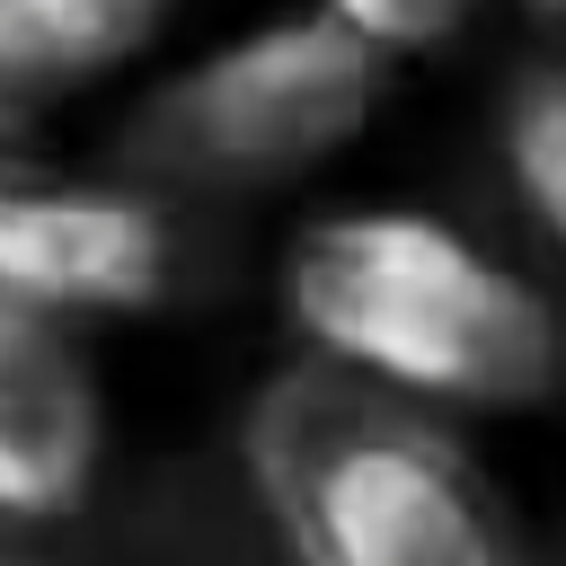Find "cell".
Instances as JSON below:
<instances>
[{
    "mask_svg": "<svg viewBox=\"0 0 566 566\" xmlns=\"http://www.w3.org/2000/svg\"><path fill=\"white\" fill-rule=\"evenodd\" d=\"M283 318L318 363L433 416H522L566 380L557 301L460 221L416 203H354L310 221L283 256Z\"/></svg>",
    "mask_w": 566,
    "mask_h": 566,
    "instance_id": "cell-1",
    "label": "cell"
},
{
    "mask_svg": "<svg viewBox=\"0 0 566 566\" xmlns=\"http://www.w3.org/2000/svg\"><path fill=\"white\" fill-rule=\"evenodd\" d=\"M248 478L292 566H539L495 478L433 407L318 354L256 389Z\"/></svg>",
    "mask_w": 566,
    "mask_h": 566,
    "instance_id": "cell-2",
    "label": "cell"
},
{
    "mask_svg": "<svg viewBox=\"0 0 566 566\" xmlns=\"http://www.w3.org/2000/svg\"><path fill=\"white\" fill-rule=\"evenodd\" d=\"M389 62L363 53L327 9H283L212 44L150 106V150L186 177L283 186L363 142Z\"/></svg>",
    "mask_w": 566,
    "mask_h": 566,
    "instance_id": "cell-3",
    "label": "cell"
},
{
    "mask_svg": "<svg viewBox=\"0 0 566 566\" xmlns=\"http://www.w3.org/2000/svg\"><path fill=\"white\" fill-rule=\"evenodd\" d=\"M0 292L53 318H133L168 292V221L124 186L9 177L0 186Z\"/></svg>",
    "mask_w": 566,
    "mask_h": 566,
    "instance_id": "cell-4",
    "label": "cell"
},
{
    "mask_svg": "<svg viewBox=\"0 0 566 566\" xmlns=\"http://www.w3.org/2000/svg\"><path fill=\"white\" fill-rule=\"evenodd\" d=\"M106 451V398L71 318L0 292V522L80 513Z\"/></svg>",
    "mask_w": 566,
    "mask_h": 566,
    "instance_id": "cell-5",
    "label": "cell"
},
{
    "mask_svg": "<svg viewBox=\"0 0 566 566\" xmlns=\"http://www.w3.org/2000/svg\"><path fill=\"white\" fill-rule=\"evenodd\" d=\"M177 0H0V88H88L159 44Z\"/></svg>",
    "mask_w": 566,
    "mask_h": 566,
    "instance_id": "cell-6",
    "label": "cell"
},
{
    "mask_svg": "<svg viewBox=\"0 0 566 566\" xmlns=\"http://www.w3.org/2000/svg\"><path fill=\"white\" fill-rule=\"evenodd\" d=\"M504 177L548 248H566V71H539L504 106Z\"/></svg>",
    "mask_w": 566,
    "mask_h": 566,
    "instance_id": "cell-7",
    "label": "cell"
},
{
    "mask_svg": "<svg viewBox=\"0 0 566 566\" xmlns=\"http://www.w3.org/2000/svg\"><path fill=\"white\" fill-rule=\"evenodd\" d=\"M310 9H327L363 53H380V62H416V53H442L469 18H478V0H310Z\"/></svg>",
    "mask_w": 566,
    "mask_h": 566,
    "instance_id": "cell-8",
    "label": "cell"
},
{
    "mask_svg": "<svg viewBox=\"0 0 566 566\" xmlns=\"http://www.w3.org/2000/svg\"><path fill=\"white\" fill-rule=\"evenodd\" d=\"M27 168H35V159H27V97H9V88H0V186H9V177H27Z\"/></svg>",
    "mask_w": 566,
    "mask_h": 566,
    "instance_id": "cell-9",
    "label": "cell"
},
{
    "mask_svg": "<svg viewBox=\"0 0 566 566\" xmlns=\"http://www.w3.org/2000/svg\"><path fill=\"white\" fill-rule=\"evenodd\" d=\"M531 9H539V18H566V0H531Z\"/></svg>",
    "mask_w": 566,
    "mask_h": 566,
    "instance_id": "cell-10",
    "label": "cell"
}]
</instances>
